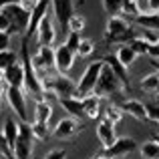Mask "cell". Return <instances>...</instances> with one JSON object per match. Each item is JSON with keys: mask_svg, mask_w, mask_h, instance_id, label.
Returning a JSON list of instances; mask_svg holds the SVG:
<instances>
[{"mask_svg": "<svg viewBox=\"0 0 159 159\" xmlns=\"http://www.w3.org/2000/svg\"><path fill=\"white\" fill-rule=\"evenodd\" d=\"M135 147H137L135 139H131V137H117V141L109 149H105V153L111 159H115V157H123L127 153L135 151Z\"/></svg>", "mask_w": 159, "mask_h": 159, "instance_id": "obj_14", "label": "cell"}, {"mask_svg": "<svg viewBox=\"0 0 159 159\" xmlns=\"http://www.w3.org/2000/svg\"><path fill=\"white\" fill-rule=\"evenodd\" d=\"M34 36H36V40H39V47H52L54 39H57V28H54V22H52L51 14H47L40 20Z\"/></svg>", "mask_w": 159, "mask_h": 159, "instance_id": "obj_9", "label": "cell"}, {"mask_svg": "<svg viewBox=\"0 0 159 159\" xmlns=\"http://www.w3.org/2000/svg\"><path fill=\"white\" fill-rule=\"evenodd\" d=\"M91 159H111V157H109L107 153L103 151V153H97V155H93V157H91Z\"/></svg>", "mask_w": 159, "mask_h": 159, "instance_id": "obj_42", "label": "cell"}, {"mask_svg": "<svg viewBox=\"0 0 159 159\" xmlns=\"http://www.w3.org/2000/svg\"><path fill=\"white\" fill-rule=\"evenodd\" d=\"M123 109H121L119 105H109L107 109H105V119H109L113 125H117V123H121L123 121Z\"/></svg>", "mask_w": 159, "mask_h": 159, "instance_id": "obj_30", "label": "cell"}, {"mask_svg": "<svg viewBox=\"0 0 159 159\" xmlns=\"http://www.w3.org/2000/svg\"><path fill=\"white\" fill-rule=\"evenodd\" d=\"M95 131H97V139L101 141V145H103L105 149H109V147H111V145L117 141L115 125H113L109 119H105V117H103V119H99L97 129H95Z\"/></svg>", "mask_w": 159, "mask_h": 159, "instance_id": "obj_12", "label": "cell"}, {"mask_svg": "<svg viewBox=\"0 0 159 159\" xmlns=\"http://www.w3.org/2000/svg\"><path fill=\"white\" fill-rule=\"evenodd\" d=\"M0 149H2L4 153H6V157L8 159H14V155H12V149H10V145H8V141H6V137L0 133Z\"/></svg>", "mask_w": 159, "mask_h": 159, "instance_id": "obj_35", "label": "cell"}, {"mask_svg": "<svg viewBox=\"0 0 159 159\" xmlns=\"http://www.w3.org/2000/svg\"><path fill=\"white\" fill-rule=\"evenodd\" d=\"M4 97L6 103L10 105V109L18 115L20 121H28V111H26V97H24L22 89H16V87H6L4 89Z\"/></svg>", "mask_w": 159, "mask_h": 159, "instance_id": "obj_7", "label": "cell"}, {"mask_svg": "<svg viewBox=\"0 0 159 159\" xmlns=\"http://www.w3.org/2000/svg\"><path fill=\"white\" fill-rule=\"evenodd\" d=\"M0 159H8V157H6V153H4L2 149H0Z\"/></svg>", "mask_w": 159, "mask_h": 159, "instance_id": "obj_44", "label": "cell"}, {"mask_svg": "<svg viewBox=\"0 0 159 159\" xmlns=\"http://www.w3.org/2000/svg\"><path fill=\"white\" fill-rule=\"evenodd\" d=\"M83 2H85V0H79V4H83Z\"/></svg>", "mask_w": 159, "mask_h": 159, "instance_id": "obj_46", "label": "cell"}, {"mask_svg": "<svg viewBox=\"0 0 159 159\" xmlns=\"http://www.w3.org/2000/svg\"><path fill=\"white\" fill-rule=\"evenodd\" d=\"M36 2H39V0H20L18 4H20V6H22L26 12H32V8L36 6Z\"/></svg>", "mask_w": 159, "mask_h": 159, "instance_id": "obj_39", "label": "cell"}, {"mask_svg": "<svg viewBox=\"0 0 159 159\" xmlns=\"http://www.w3.org/2000/svg\"><path fill=\"white\" fill-rule=\"evenodd\" d=\"M83 111L87 119H101V97L97 95L83 97Z\"/></svg>", "mask_w": 159, "mask_h": 159, "instance_id": "obj_18", "label": "cell"}, {"mask_svg": "<svg viewBox=\"0 0 159 159\" xmlns=\"http://www.w3.org/2000/svg\"><path fill=\"white\" fill-rule=\"evenodd\" d=\"M16 58H18V54H16L14 51H10V48H6V51H0V70L4 73L8 66H12L14 62H18Z\"/></svg>", "mask_w": 159, "mask_h": 159, "instance_id": "obj_28", "label": "cell"}, {"mask_svg": "<svg viewBox=\"0 0 159 159\" xmlns=\"http://www.w3.org/2000/svg\"><path fill=\"white\" fill-rule=\"evenodd\" d=\"M48 8H51V0H39L36 6L32 8V12H30V24H28V30H26L28 39H30L32 34H36V28H39L40 20L48 14Z\"/></svg>", "mask_w": 159, "mask_h": 159, "instance_id": "obj_13", "label": "cell"}, {"mask_svg": "<svg viewBox=\"0 0 159 159\" xmlns=\"http://www.w3.org/2000/svg\"><path fill=\"white\" fill-rule=\"evenodd\" d=\"M40 83H43V89H44V99H51V97L65 99V97H75V93H77V83L61 73H57L54 77L43 75Z\"/></svg>", "mask_w": 159, "mask_h": 159, "instance_id": "obj_2", "label": "cell"}, {"mask_svg": "<svg viewBox=\"0 0 159 159\" xmlns=\"http://www.w3.org/2000/svg\"><path fill=\"white\" fill-rule=\"evenodd\" d=\"M139 36V30L133 28V22L125 16H109L105 26V43L107 44H129Z\"/></svg>", "mask_w": 159, "mask_h": 159, "instance_id": "obj_1", "label": "cell"}, {"mask_svg": "<svg viewBox=\"0 0 159 159\" xmlns=\"http://www.w3.org/2000/svg\"><path fill=\"white\" fill-rule=\"evenodd\" d=\"M4 85L6 87H16L24 91V66L22 62H14L4 70Z\"/></svg>", "mask_w": 159, "mask_h": 159, "instance_id": "obj_15", "label": "cell"}, {"mask_svg": "<svg viewBox=\"0 0 159 159\" xmlns=\"http://www.w3.org/2000/svg\"><path fill=\"white\" fill-rule=\"evenodd\" d=\"M159 87V73L155 70V73H149L145 75L143 79H141V89L145 91V93H155Z\"/></svg>", "mask_w": 159, "mask_h": 159, "instance_id": "obj_26", "label": "cell"}, {"mask_svg": "<svg viewBox=\"0 0 159 159\" xmlns=\"http://www.w3.org/2000/svg\"><path fill=\"white\" fill-rule=\"evenodd\" d=\"M52 117V107L51 103H47V99H40L34 105V121H43V123H48Z\"/></svg>", "mask_w": 159, "mask_h": 159, "instance_id": "obj_24", "label": "cell"}, {"mask_svg": "<svg viewBox=\"0 0 159 159\" xmlns=\"http://www.w3.org/2000/svg\"><path fill=\"white\" fill-rule=\"evenodd\" d=\"M85 26H87V20H85V16H83V14H73L69 18V24H66L69 32H79V34L85 30Z\"/></svg>", "mask_w": 159, "mask_h": 159, "instance_id": "obj_27", "label": "cell"}, {"mask_svg": "<svg viewBox=\"0 0 159 159\" xmlns=\"http://www.w3.org/2000/svg\"><path fill=\"white\" fill-rule=\"evenodd\" d=\"M83 129H85V125H83L81 119H75V117H65V119H61L57 123V127L52 129V135L57 137V139H61V141H66V139L77 137Z\"/></svg>", "mask_w": 159, "mask_h": 159, "instance_id": "obj_6", "label": "cell"}, {"mask_svg": "<svg viewBox=\"0 0 159 159\" xmlns=\"http://www.w3.org/2000/svg\"><path fill=\"white\" fill-rule=\"evenodd\" d=\"M103 66H105L103 61L89 62V66L85 69V73L81 75V79H79V83H77V93H75V97L83 99V97H87V95H93L95 87H97V81H99V77H101Z\"/></svg>", "mask_w": 159, "mask_h": 159, "instance_id": "obj_4", "label": "cell"}, {"mask_svg": "<svg viewBox=\"0 0 159 159\" xmlns=\"http://www.w3.org/2000/svg\"><path fill=\"white\" fill-rule=\"evenodd\" d=\"M20 0H0V10H2L4 6H8V4H18Z\"/></svg>", "mask_w": 159, "mask_h": 159, "instance_id": "obj_41", "label": "cell"}, {"mask_svg": "<svg viewBox=\"0 0 159 159\" xmlns=\"http://www.w3.org/2000/svg\"><path fill=\"white\" fill-rule=\"evenodd\" d=\"M141 157L143 159H159V141L149 139L141 145Z\"/></svg>", "mask_w": 159, "mask_h": 159, "instance_id": "obj_25", "label": "cell"}, {"mask_svg": "<svg viewBox=\"0 0 159 159\" xmlns=\"http://www.w3.org/2000/svg\"><path fill=\"white\" fill-rule=\"evenodd\" d=\"M101 61H103L105 65H109V66L113 69V73H115L117 77L121 79V83L125 85V89H127V91L131 89V85H129V73H127L129 69H125V66L121 65L119 61H117V57H115V54H105V57H103Z\"/></svg>", "mask_w": 159, "mask_h": 159, "instance_id": "obj_17", "label": "cell"}, {"mask_svg": "<svg viewBox=\"0 0 159 159\" xmlns=\"http://www.w3.org/2000/svg\"><path fill=\"white\" fill-rule=\"evenodd\" d=\"M0 85H4V73L0 70Z\"/></svg>", "mask_w": 159, "mask_h": 159, "instance_id": "obj_43", "label": "cell"}, {"mask_svg": "<svg viewBox=\"0 0 159 159\" xmlns=\"http://www.w3.org/2000/svg\"><path fill=\"white\" fill-rule=\"evenodd\" d=\"M51 6L54 12V18L61 26L69 24V18L75 14V0H51Z\"/></svg>", "mask_w": 159, "mask_h": 159, "instance_id": "obj_11", "label": "cell"}, {"mask_svg": "<svg viewBox=\"0 0 159 159\" xmlns=\"http://www.w3.org/2000/svg\"><path fill=\"white\" fill-rule=\"evenodd\" d=\"M10 48V32H0V51Z\"/></svg>", "mask_w": 159, "mask_h": 159, "instance_id": "obj_38", "label": "cell"}, {"mask_svg": "<svg viewBox=\"0 0 159 159\" xmlns=\"http://www.w3.org/2000/svg\"><path fill=\"white\" fill-rule=\"evenodd\" d=\"M32 141L34 139H16L14 147H12V153H14V159H30L32 157Z\"/></svg>", "mask_w": 159, "mask_h": 159, "instance_id": "obj_22", "label": "cell"}, {"mask_svg": "<svg viewBox=\"0 0 159 159\" xmlns=\"http://www.w3.org/2000/svg\"><path fill=\"white\" fill-rule=\"evenodd\" d=\"M32 65H34L39 77L48 75V70L54 69V48L52 47H39V52L32 54Z\"/></svg>", "mask_w": 159, "mask_h": 159, "instance_id": "obj_8", "label": "cell"}, {"mask_svg": "<svg viewBox=\"0 0 159 159\" xmlns=\"http://www.w3.org/2000/svg\"><path fill=\"white\" fill-rule=\"evenodd\" d=\"M115 57H117V61H119L121 65L125 66V69H129V66H131L133 62L137 61V57H139V54H137V52L131 48V44H119Z\"/></svg>", "mask_w": 159, "mask_h": 159, "instance_id": "obj_21", "label": "cell"}, {"mask_svg": "<svg viewBox=\"0 0 159 159\" xmlns=\"http://www.w3.org/2000/svg\"><path fill=\"white\" fill-rule=\"evenodd\" d=\"M2 12L10 18V34H24L26 36L28 24H30V12H26L20 4H8L2 8Z\"/></svg>", "mask_w": 159, "mask_h": 159, "instance_id": "obj_5", "label": "cell"}, {"mask_svg": "<svg viewBox=\"0 0 159 159\" xmlns=\"http://www.w3.org/2000/svg\"><path fill=\"white\" fill-rule=\"evenodd\" d=\"M155 95H159V87H157V91H155Z\"/></svg>", "mask_w": 159, "mask_h": 159, "instance_id": "obj_45", "label": "cell"}, {"mask_svg": "<svg viewBox=\"0 0 159 159\" xmlns=\"http://www.w3.org/2000/svg\"><path fill=\"white\" fill-rule=\"evenodd\" d=\"M75 54L66 44H61L58 48H54V70L61 75H66L75 65Z\"/></svg>", "mask_w": 159, "mask_h": 159, "instance_id": "obj_10", "label": "cell"}, {"mask_svg": "<svg viewBox=\"0 0 159 159\" xmlns=\"http://www.w3.org/2000/svg\"><path fill=\"white\" fill-rule=\"evenodd\" d=\"M155 139H157V141H159V135H157V137H155Z\"/></svg>", "mask_w": 159, "mask_h": 159, "instance_id": "obj_47", "label": "cell"}, {"mask_svg": "<svg viewBox=\"0 0 159 159\" xmlns=\"http://www.w3.org/2000/svg\"><path fill=\"white\" fill-rule=\"evenodd\" d=\"M119 107L123 109V113L131 115L133 119H137V121H147V105H143L139 99H127V101H123Z\"/></svg>", "mask_w": 159, "mask_h": 159, "instance_id": "obj_16", "label": "cell"}, {"mask_svg": "<svg viewBox=\"0 0 159 159\" xmlns=\"http://www.w3.org/2000/svg\"><path fill=\"white\" fill-rule=\"evenodd\" d=\"M2 135L6 137L8 145H10V149H12V147H14V143H16V137H18V123L14 121V117H8V119L4 121ZM12 155H14V153H12Z\"/></svg>", "mask_w": 159, "mask_h": 159, "instance_id": "obj_23", "label": "cell"}, {"mask_svg": "<svg viewBox=\"0 0 159 159\" xmlns=\"http://www.w3.org/2000/svg\"><path fill=\"white\" fill-rule=\"evenodd\" d=\"M58 101H61V107L69 113V117H75V119L85 117V111H83V99L81 97H65V99H58Z\"/></svg>", "mask_w": 159, "mask_h": 159, "instance_id": "obj_19", "label": "cell"}, {"mask_svg": "<svg viewBox=\"0 0 159 159\" xmlns=\"http://www.w3.org/2000/svg\"><path fill=\"white\" fill-rule=\"evenodd\" d=\"M157 125H159V123H157Z\"/></svg>", "mask_w": 159, "mask_h": 159, "instance_id": "obj_48", "label": "cell"}, {"mask_svg": "<svg viewBox=\"0 0 159 159\" xmlns=\"http://www.w3.org/2000/svg\"><path fill=\"white\" fill-rule=\"evenodd\" d=\"M103 8L109 16H121L123 14V0H103Z\"/></svg>", "mask_w": 159, "mask_h": 159, "instance_id": "obj_29", "label": "cell"}, {"mask_svg": "<svg viewBox=\"0 0 159 159\" xmlns=\"http://www.w3.org/2000/svg\"><path fill=\"white\" fill-rule=\"evenodd\" d=\"M30 127H32V135H34V139L44 141V139L48 137V127H47V123H43V121H32Z\"/></svg>", "mask_w": 159, "mask_h": 159, "instance_id": "obj_31", "label": "cell"}, {"mask_svg": "<svg viewBox=\"0 0 159 159\" xmlns=\"http://www.w3.org/2000/svg\"><path fill=\"white\" fill-rule=\"evenodd\" d=\"M129 44H131V48H133V51H135L137 54H139V57H141V54H147L149 47H151V44H149L147 40H143L141 36H137V39H133V40H131Z\"/></svg>", "mask_w": 159, "mask_h": 159, "instance_id": "obj_33", "label": "cell"}, {"mask_svg": "<svg viewBox=\"0 0 159 159\" xmlns=\"http://www.w3.org/2000/svg\"><path fill=\"white\" fill-rule=\"evenodd\" d=\"M95 40H91V39H83L81 40V44H79V51H77V54L79 57H91V54L95 52Z\"/></svg>", "mask_w": 159, "mask_h": 159, "instance_id": "obj_32", "label": "cell"}, {"mask_svg": "<svg viewBox=\"0 0 159 159\" xmlns=\"http://www.w3.org/2000/svg\"><path fill=\"white\" fill-rule=\"evenodd\" d=\"M129 20L133 24H139L141 28H149V30L159 32V12H145V14H137Z\"/></svg>", "mask_w": 159, "mask_h": 159, "instance_id": "obj_20", "label": "cell"}, {"mask_svg": "<svg viewBox=\"0 0 159 159\" xmlns=\"http://www.w3.org/2000/svg\"><path fill=\"white\" fill-rule=\"evenodd\" d=\"M123 89H125V85L121 83V79L113 73L111 66L105 65L103 70H101V77H99V81H97V87H95L93 95H97V97H101V99L115 97V95H119Z\"/></svg>", "mask_w": 159, "mask_h": 159, "instance_id": "obj_3", "label": "cell"}, {"mask_svg": "<svg viewBox=\"0 0 159 159\" xmlns=\"http://www.w3.org/2000/svg\"><path fill=\"white\" fill-rule=\"evenodd\" d=\"M81 40H83V36L79 34V32H69V39H66V47L70 48L75 54H77V51H79V44H81Z\"/></svg>", "mask_w": 159, "mask_h": 159, "instance_id": "obj_34", "label": "cell"}, {"mask_svg": "<svg viewBox=\"0 0 159 159\" xmlns=\"http://www.w3.org/2000/svg\"><path fill=\"white\" fill-rule=\"evenodd\" d=\"M0 32H10V18L0 10Z\"/></svg>", "mask_w": 159, "mask_h": 159, "instance_id": "obj_37", "label": "cell"}, {"mask_svg": "<svg viewBox=\"0 0 159 159\" xmlns=\"http://www.w3.org/2000/svg\"><path fill=\"white\" fill-rule=\"evenodd\" d=\"M44 159H66V151L65 149H52L44 155Z\"/></svg>", "mask_w": 159, "mask_h": 159, "instance_id": "obj_36", "label": "cell"}, {"mask_svg": "<svg viewBox=\"0 0 159 159\" xmlns=\"http://www.w3.org/2000/svg\"><path fill=\"white\" fill-rule=\"evenodd\" d=\"M147 54L153 58V61H159V43L151 44V47H149V51H147Z\"/></svg>", "mask_w": 159, "mask_h": 159, "instance_id": "obj_40", "label": "cell"}]
</instances>
